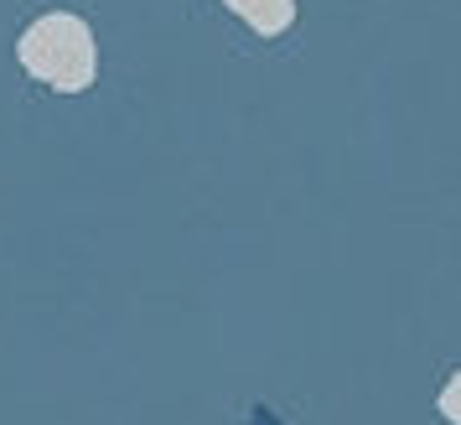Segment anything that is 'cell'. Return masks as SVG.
I'll list each match as a JSON object with an SVG mask.
<instances>
[{
  "label": "cell",
  "instance_id": "cell-4",
  "mask_svg": "<svg viewBox=\"0 0 461 425\" xmlns=\"http://www.w3.org/2000/svg\"><path fill=\"white\" fill-rule=\"evenodd\" d=\"M244 425H285V420H280L275 410H265V404H259V410H254V415H249V420H244Z\"/></svg>",
  "mask_w": 461,
  "mask_h": 425
},
{
  "label": "cell",
  "instance_id": "cell-2",
  "mask_svg": "<svg viewBox=\"0 0 461 425\" xmlns=\"http://www.w3.org/2000/svg\"><path fill=\"white\" fill-rule=\"evenodd\" d=\"M223 5L233 16H244L254 32H265V37H280L295 22V0H223Z\"/></svg>",
  "mask_w": 461,
  "mask_h": 425
},
{
  "label": "cell",
  "instance_id": "cell-3",
  "mask_svg": "<svg viewBox=\"0 0 461 425\" xmlns=\"http://www.w3.org/2000/svg\"><path fill=\"white\" fill-rule=\"evenodd\" d=\"M440 415H446L451 425H461V374H451L446 389H440Z\"/></svg>",
  "mask_w": 461,
  "mask_h": 425
},
{
  "label": "cell",
  "instance_id": "cell-1",
  "mask_svg": "<svg viewBox=\"0 0 461 425\" xmlns=\"http://www.w3.org/2000/svg\"><path fill=\"white\" fill-rule=\"evenodd\" d=\"M16 52H22V68L32 78H42L47 88H63V94H84L94 84V73H99L94 32L68 11H52L42 22H32L22 32Z\"/></svg>",
  "mask_w": 461,
  "mask_h": 425
}]
</instances>
